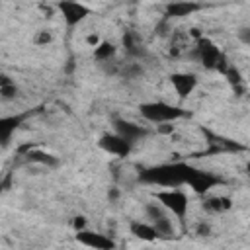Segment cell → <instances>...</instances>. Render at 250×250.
Instances as JSON below:
<instances>
[{
    "instance_id": "3957f363",
    "label": "cell",
    "mask_w": 250,
    "mask_h": 250,
    "mask_svg": "<svg viewBox=\"0 0 250 250\" xmlns=\"http://www.w3.org/2000/svg\"><path fill=\"white\" fill-rule=\"evenodd\" d=\"M195 55H197L199 62H203L205 68H215V70H221V72H225V70L229 68V66L225 64V62H227L225 55H223L209 39H205V37H199V39H197Z\"/></svg>"
},
{
    "instance_id": "ac0fdd59",
    "label": "cell",
    "mask_w": 250,
    "mask_h": 250,
    "mask_svg": "<svg viewBox=\"0 0 250 250\" xmlns=\"http://www.w3.org/2000/svg\"><path fill=\"white\" fill-rule=\"evenodd\" d=\"M16 96H18V86L6 74H2V78H0V98L2 100H14Z\"/></svg>"
},
{
    "instance_id": "7c38bea8",
    "label": "cell",
    "mask_w": 250,
    "mask_h": 250,
    "mask_svg": "<svg viewBox=\"0 0 250 250\" xmlns=\"http://www.w3.org/2000/svg\"><path fill=\"white\" fill-rule=\"evenodd\" d=\"M23 119H25V115H10V117H2V119H0V141H2L4 146L8 145L12 133L20 127V123H21Z\"/></svg>"
},
{
    "instance_id": "d6986e66",
    "label": "cell",
    "mask_w": 250,
    "mask_h": 250,
    "mask_svg": "<svg viewBox=\"0 0 250 250\" xmlns=\"http://www.w3.org/2000/svg\"><path fill=\"white\" fill-rule=\"evenodd\" d=\"M123 45H125V49H127L131 55H141V53H143V49H141V45H139L137 35H135V33H131V31H127V33L123 35Z\"/></svg>"
},
{
    "instance_id": "6da1fadb",
    "label": "cell",
    "mask_w": 250,
    "mask_h": 250,
    "mask_svg": "<svg viewBox=\"0 0 250 250\" xmlns=\"http://www.w3.org/2000/svg\"><path fill=\"white\" fill-rule=\"evenodd\" d=\"M193 172V166L186 162H168V164H158L143 170L139 174L141 182L162 186V188H178L188 184L189 174Z\"/></svg>"
},
{
    "instance_id": "ffe728a7",
    "label": "cell",
    "mask_w": 250,
    "mask_h": 250,
    "mask_svg": "<svg viewBox=\"0 0 250 250\" xmlns=\"http://www.w3.org/2000/svg\"><path fill=\"white\" fill-rule=\"evenodd\" d=\"M119 72H121L125 78L133 80V78H139V76L143 74V68H141V64H139V62H127V64L119 66Z\"/></svg>"
},
{
    "instance_id": "9a60e30c",
    "label": "cell",
    "mask_w": 250,
    "mask_h": 250,
    "mask_svg": "<svg viewBox=\"0 0 250 250\" xmlns=\"http://www.w3.org/2000/svg\"><path fill=\"white\" fill-rule=\"evenodd\" d=\"M203 207L211 213H225L232 207V203H230V197L227 195H211L203 201Z\"/></svg>"
},
{
    "instance_id": "ba28073f",
    "label": "cell",
    "mask_w": 250,
    "mask_h": 250,
    "mask_svg": "<svg viewBox=\"0 0 250 250\" xmlns=\"http://www.w3.org/2000/svg\"><path fill=\"white\" fill-rule=\"evenodd\" d=\"M76 240L88 248H94V250H111L115 248V242L105 236V234H100V232H94V230H76Z\"/></svg>"
},
{
    "instance_id": "8992f818",
    "label": "cell",
    "mask_w": 250,
    "mask_h": 250,
    "mask_svg": "<svg viewBox=\"0 0 250 250\" xmlns=\"http://www.w3.org/2000/svg\"><path fill=\"white\" fill-rule=\"evenodd\" d=\"M98 145H100L102 150H105V152H109L113 156H119V158H125L131 152V146H133L129 141H125L117 133H105V135H102L100 141H98Z\"/></svg>"
},
{
    "instance_id": "8fae6325",
    "label": "cell",
    "mask_w": 250,
    "mask_h": 250,
    "mask_svg": "<svg viewBox=\"0 0 250 250\" xmlns=\"http://www.w3.org/2000/svg\"><path fill=\"white\" fill-rule=\"evenodd\" d=\"M197 10H201V6L197 2H191V0H176V2H170L166 6L164 16L166 18H186V16H191Z\"/></svg>"
},
{
    "instance_id": "603a6c76",
    "label": "cell",
    "mask_w": 250,
    "mask_h": 250,
    "mask_svg": "<svg viewBox=\"0 0 250 250\" xmlns=\"http://www.w3.org/2000/svg\"><path fill=\"white\" fill-rule=\"evenodd\" d=\"M236 37H238V41H240L242 45L250 47V27H240V29L236 31Z\"/></svg>"
},
{
    "instance_id": "5bb4252c",
    "label": "cell",
    "mask_w": 250,
    "mask_h": 250,
    "mask_svg": "<svg viewBox=\"0 0 250 250\" xmlns=\"http://www.w3.org/2000/svg\"><path fill=\"white\" fill-rule=\"evenodd\" d=\"M131 232H133L137 238L146 240V242H152V240H156V238H158V232H156V229H154V225H152V223L133 221V223H131Z\"/></svg>"
},
{
    "instance_id": "4fadbf2b",
    "label": "cell",
    "mask_w": 250,
    "mask_h": 250,
    "mask_svg": "<svg viewBox=\"0 0 250 250\" xmlns=\"http://www.w3.org/2000/svg\"><path fill=\"white\" fill-rule=\"evenodd\" d=\"M20 150L25 152V158H27L29 162H37V164H45V166H57V164H59V160H57L53 154L43 152V150H33L31 145L21 146Z\"/></svg>"
},
{
    "instance_id": "30bf717a",
    "label": "cell",
    "mask_w": 250,
    "mask_h": 250,
    "mask_svg": "<svg viewBox=\"0 0 250 250\" xmlns=\"http://www.w3.org/2000/svg\"><path fill=\"white\" fill-rule=\"evenodd\" d=\"M113 127H115V133L121 135L125 141H129L131 145H135L137 141H141L143 137H146V129L133 123V121H127V119H113Z\"/></svg>"
},
{
    "instance_id": "e0dca14e",
    "label": "cell",
    "mask_w": 250,
    "mask_h": 250,
    "mask_svg": "<svg viewBox=\"0 0 250 250\" xmlns=\"http://www.w3.org/2000/svg\"><path fill=\"white\" fill-rule=\"evenodd\" d=\"M152 225H154V229H156V232H158V238H172V236H174V225H172V221L168 219V215H164V217L152 221Z\"/></svg>"
},
{
    "instance_id": "4316f807",
    "label": "cell",
    "mask_w": 250,
    "mask_h": 250,
    "mask_svg": "<svg viewBox=\"0 0 250 250\" xmlns=\"http://www.w3.org/2000/svg\"><path fill=\"white\" fill-rule=\"evenodd\" d=\"M117 195H119V191H117L115 188H113V189H109V193H107V197H109V199H117Z\"/></svg>"
},
{
    "instance_id": "cb8c5ba5",
    "label": "cell",
    "mask_w": 250,
    "mask_h": 250,
    "mask_svg": "<svg viewBox=\"0 0 250 250\" xmlns=\"http://www.w3.org/2000/svg\"><path fill=\"white\" fill-rule=\"evenodd\" d=\"M72 227H74L76 230H82V229L86 227V219H84V217H74V221H72Z\"/></svg>"
},
{
    "instance_id": "52a82bcc",
    "label": "cell",
    "mask_w": 250,
    "mask_h": 250,
    "mask_svg": "<svg viewBox=\"0 0 250 250\" xmlns=\"http://www.w3.org/2000/svg\"><path fill=\"white\" fill-rule=\"evenodd\" d=\"M217 184H221L219 176H215L211 172H205V170H199V168H193V172L189 174V180H188V186L195 193H207Z\"/></svg>"
},
{
    "instance_id": "277c9868",
    "label": "cell",
    "mask_w": 250,
    "mask_h": 250,
    "mask_svg": "<svg viewBox=\"0 0 250 250\" xmlns=\"http://www.w3.org/2000/svg\"><path fill=\"white\" fill-rule=\"evenodd\" d=\"M154 197L158 199V203H162L166 207V211H170L172 215H176L178 221H184L186 219V215H188V195L182 189L168 188V189L158 191Z\"/></svg>"
},
{
    "instance_id": "d4e9b609",
    "label": "cell",
    "mask_w": 250,
    "mask_h": 250,
    "mask_svg": "<svg viewBox=\"0 0 250 250\" xmlns=\"http://www.w3.org/2000/svg\"><path fill=\"white\" fill-rule=\"evenodd\" d=\"M209 230H211V229H209V225H207V223H199V225H197V234L207 236V234H209Z\"/></svg>"
},
{
    "instance_id": "83f0119b",
    "label": "cell",
    "mask_w": 250,
    "mask_h": 250,
    "mask_svg": "<svg viewBox=\"0 0 250 250\" xmlns=\"http://www.w3.org/2000/svg\"><path fill=\"white\" fill-rule=\"evenodd\" d=\"M246 172H248V174H250V162H248V164H246Z\"/></svg>"
},
{
    "instance_id": "484cf974",
    "label": "cell",
    "mask_w": 250,
    "mask_h": 250,
    "mask_svg": "<svg viewBox=\"0 0 250 250\" xmlns=\"http://www.w3.org/2000/svg\"><path fill=\"white\" fill-rule=\"evenodd\" d=\"M88 43H90V45H94V47H96V45H98V43H100V39H98V37H96V35H90V37H88Z\"/></svg>"
},
{
    "instance_id": "2e32d148",
    "label": "cell",
    "mask_w": 250,
    "mask_h": 250,
    "mask_svg": "<svg viewBox=\"0 0 250 250\" xmlns=\"http://www.w3.org/2000/svg\"><path fill=\"white\" fill-rule=\"evenodd\" d=\"M115 57V45L109 43V41H100L96 47H94V59L100 61V62H107Z\"/></svg>"
},
{
    "instance_id": "9c48e42d",
    "label": "cell",
    "mask_w": 250,
    "mask_h": 250,
    "mask_svg": "<svg viewBox=\"0 0 250 250\" xmlns=\"http://www.w3.org/2000/svg\"><path fill=\"white\" fill-rule=\"evenodd\" d=\"M170 84L176 90V94L182 100H186L197 88V76L193 72H174L170 74Z\"/></svg>"
},
{
    "instance_id": "44dd1931",
    "label": "cell",
    "mask_w": 250,
    "mask_h": 250,
    "mask_svg": "<svg viewBox=\"0 0 250 250\" xmlns=\"http://www.w3.org/2000/svg\"><path fill=\"white\" fill-rule=\"evenodd\" d=\"M223 74L227 76V80H229V84H230L232 88H240V84H242V78H240V72H238L236 68L229 66V68H227Z\"/></svg>"
},
{
    "instance_id": "5b68a950",
    "label": "cell",
    "mask_w": 250,
    "mask_h": 250,
    "mask_svg": "<svg viewBox=\"0 0 250 250\" xmlns=\"http://www.w3.org/2000/svg\"><path fill=\"white\" fill-rule=\"evenodd\" d=\"M57 6H59V10L62 14V20L68 27H74V25L82 23L90 16V8L84 6L78 0H59Z\"/></svg>"
},
{
    "instance_id": "7402d4cb",
    "label": "cell",
    "mask_w": 250,
    "mask_h": 250,
    "mask_svg": "<svg viewBox=\"0 0 250 250\" xmlns=\"http://www.w3.org/2000/svg\"><path fill=\"white\" fill-rule=\"evenodd\" d=\"M51 33L49 31H45V29H41V31H37V35L33 37V41H35V45H47V43H51Z\"/></svg>"
},
{
    "instance_id": "7a4b0ae2",
    "label": "cell",
    "mask_w": 250,
    "mask_h": 250,
    "mask_svg": "<svg viewBox=\"0 0 250 250\" xmlns=\"http://www.w3.org/2000/svg\"><path fill=\"white\" fill-rule=\"evenodd\" d=\"M139 111L143 115V119L150 121V123H172L180 117L186 115V109H182L180 105L168 104V102H145L139 105Z\"/></svg>"
}]
</instances>
